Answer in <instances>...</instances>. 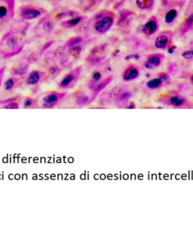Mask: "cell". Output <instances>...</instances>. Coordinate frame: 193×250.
I'll use <instances>...</instances> for the list:
<instances>
[{
	"mask_svg": "<svg viewBox=\"0 0 193 250\" xmlns=\"http://www.w3.org/2000/svg\"><path fill=\"white\" fill-rule=\"evenodd\" d=\"M187 3L186 0H161L156 15L161 26L165 28L175 26L184 12Z\"/></svg>",
	"mask_w": 193,
	"mask_h": 250,
	"instance_id": "6da1fadb",
	"label": "cell"
},
{
	"mask_svg": "<svg viewBox=\"0 0 193 250\" xmlns=\"http://www.w3.org/2000/svg\"><path fill=\"white\" fill-rule=\"evenodd\" d=\"M24 39L21 32L10 30L0 40V57L7 60L22 52L24 47Z\"/></svg>",
	"mask_w": 193,
	"mask_h": 250,
	"instance_id": "7a4b0ae2",
	"label": "cell"
},
{
	"mask_svg": "<svg viewBox=\"0 0 193 250\" xmlns=\"http://www.w3.org/2000/svg\"><path fill=\"white\" fill-rule=\"evenodd\" d=\"M117 15L111 10L102 9L90 21V28L95 34L104 35L110 31L116 21Z\"/></svg>",
	"mask_w": 193,
	"mask_h": 250,
	"instance_id": "3957f363",
	"label": "cell"
},
{
	"mask_svg": "<svg viewBox=\"0 0 193 250\" xmlns=\"http://www.w3.org/2000/svg\"><path fill=\"white\" fill-rule=\"evenodd\" d=\"M159 104L179 109H193V103L176 90L162 93L155 99Z\"/></svg>",
	"mask_w": 193,
	"mask_h": 250,
	"instance_id": "277c9868",
	"label": "cell"
},
{
	"mask_svg": "<svg viewBox=\"0 0 193 250\" xmlns=\"http://www.w3.org/2000/svg\"><path fill=\"white\" fill-rule=\"evenodd\" d=\"M67 96V92L50 90L42 93L36 97V99L40 108L52 109L60 105Z\"/></svg>",
	"mask_w": 193,
	"mask_h": 250,
	"instance_id": "5b68a950",
	"label": "cell"
},
{
	"mask_svg": "<svg viewBox=\"0 0 193 250\" xmlns=\"http://www.w3.org/2000/svg\"><path fill=\"white\" fill-rule=\"evenodd\" d=\"M193 31V0H190L186 5L183 18L177 25L174 35L183 38Z\"/></svg>",
	"mask_w": 193,
	"mask_h": 250,
	"instance_id": "8992f818",
	"label": "cell"
},
{
	"mask_svg": "<svg viewBox=\"0 0 193 250\" xmlns=\"http://www.w3.org/2000/svg\"><path fill=\"white\" fill-rule=\"evenodd\" d=\"M108 94L110 101H113V104L118 108H127L133 97V91L128 86L115 88Z\"/></svg>",
	"mask_w": 193,
	"mask_h": 250,
	"instance_id": "52a82bcc",
	"label": "cell"
},
{
	"mask_svg": "<svg viewBox=\"0 0 193 250\" xmlns=\"http://www.w3.org/2000/svg\"><path fill=\"white\" fill-rule=\"evenodd\" d=\"M47 73L45 71L33 70L24 77L23 86L28 88L35 95L39 92L43 83L47 82Z\"/></svg>",
	"mask_w": 193,
	"mask_h": 250,
	"instance_id": "ba28073f",
	"label": "cell"
},
{
	"mask_svg": "<svg viewBox=\"0 0 193 250\" xmlns=\"http://www.w3.org/2000/svg\"><path fill=\"white\" fill-rule=\"evenodd\" d=\"M170 82V76L169 72H162L146 80L143 86L144 91L148 93H152L167 86Z\"/></svg>",
	"mask_w": 193,
	"mask_h": 250,
	"instance_id": "9c48e42d",
	"label": "cell"
},
{
	"mask_svg": "<svg viewBox=\"0 0 193 250\" xmlns=\"http://www.w3.org/2000/svg\"><path fill=\"white\" fill-rule=\"evenodd\" d=\"M48 15L47 10L33 5H22L18 10V15L23 21H30Z\"/></svg>",
	"mask_w": 193,
	"mask_h": 250,
	"instance_id": "30bf717a",
	"label": "cell"
},
{
	"mask_svg": "<svg viewBox=\"0 0 193 250\" xmlns=\"http://www.w3.org/2000/svg\"><path fill=\"white\" fill-rule=\"evenodd\" d=\"M174 37V32L170 29L159 32L153 37V47L159 51H169L173 46Z\"/></svg>",
	"mask_w": 193,
	"mask_h": 250,
	"instance_id": "8fae6325",
	"label": "cell"
},
{
	"mask_svg": "<svg viewBox=\"0 0 193 250\" xmlns=\"http://www.w3.org/2000/svg\"><path fill=\"white\" fill-rule=\"evenodd\" d=\"M82 70L83 68L81 65L75 67L73 69L70 71L68 73L66 74L61 81L57 83V87L58 89L67 90V89H71L75 87L82 75Z\"/></svg>",
	"mask_w": 193,
	"mask_h": 250,
	"instance_id": "7c38bea8",
	"label": "cell"
},
{
	"mask_svg": "<svg viewBox=\"0 0 193 250\" xmlns=\"http://www.w3.org/2000/svg\"><path fill=\"white\" fill-rule=\"evenodd\" d=\"M15 0H0V27L3 29L13 19Z\"/></svg>",
	"mask_w": 193,
	"mask_h": 250,
	"instance_id": "4fadbf2b",
	"label": "cell"
},
{
	"mask_svg": "<svg viewBox=\"0 0 193 250\" xmlns=\"http://www.w3.org/2000/svg\"><path fill=\"white\" fill-rule=\"evenodd\" d=\"M24 77H17L11 75L2 83V91L0 93L1 99L11 97L18 88L23 86Z\"/></svg>",
	"mask_w": 193,
	"mask_h": 250,
	"instance_id": "5bb4252c",
	"label": "cell"
},
{
	"mask_svg": "<svg viewBox=\"0 0 193 250\" xmlns=\"http://www.w3.org/2000/svg\"><path fill=\"white\" fill-rule=\"evenodd\" d=\"M160 23L156 15H152L147 18L146 21L141 26V32L144 37L151 39L156 36L159 32Z\"/></svg>",
	"mask_w": 193,
	"mask_h": 250,
	"instance_id": "9a60e30c",
	"label": "cell"
},
{
	"mask_svg": "<svg viewBox=\"0 0 193 250\" xmlns=\"http://www.w3.org/2000/svg\"><path fill=\"white\" fill-rule=\"evenodd\" d=\"M166 55L162 53H152L148 54L143 62V68L148 71L159 68L163 64Z\"/></svg>",
	"mask_w": 193,
	"mask_h": 250,
	"instance_id": "2e32d148",
	"label": "cell"
},
{
	"mask_svg": "<svg viewBox=\"0 0 193 250\" xmlns=\"http://www.w3.org/2000/svg\"><path fill=\"white\" fill-rule=\"evenodd\" d=\"M126 3L134 11L149 12L153 9L156 0H126Z\"/></svg>",
	"mask_w": 193,
	"mask_h": 250,
	"instance_id": "e0dca14e",
	"label": "cell"
},
{
	"mask_svg": "<svg viewBox=\"0 0 193 250\" xmlns=\"http://www.w3.org/2000/svg\"><path fill=\"white\" fill-rule=\"evenodd\" d=\"M72 98L74 99V104L79 107L89 105L95 100L89 89V91H87L85 89H79L73 93Z\"/></svg>",
	"mask_w": 193,
	"mask_h": 250,
	"instance_id": "ac0fdd59",
	"label": "cell"
},
{
	"mask_svg": "<svg viewBox=\"0 0 193 250\" xmlns=\"http://www.w3.org/2000/svg\"><path fill=\"white\" fill-rule=\"evenodd\" d=\"M141 74V67L134 63H130L127 65L121 73V79L123 82H131L138 79Z\"/></svg>",
	"mask_w": 193,
	"mask_h": 250,
	"instance_id": "d6986e66",
	"label": "cell"
},
{
	"mask_svg": "<svg viewBox=\"0 0 193 250\" xmlns=\"http://www.w3.org/2000/svg\"><path fill=\"white\" fill-rule=\"evenodd\" d=\"M30 62L26 60V61H22L18 62L16 65H13L11 68V75L17 77H25L28 74L29 70V65Z\"/></svg>",
	"mask_w": 193,
	"mask_h": 250,
	"instance_id": "ffe728a7",
	"label": "cell"
},
{
	"mask_svg": "<svg viewBox=\"0 0 193 250\" xmlns=\"http://www.w3.org/2000/svg\"><path fill=\"white\" fill-rule=\"evenodd\" d=\"M36 28L40 33L43 32L44 34H50L54 30V22L51 18H50L49 15L48 17L46 15V16L43 17V19L40 21L39 25L36 26Z\"/></svg>",
	"mask_w": 193,
	"mask_h": 250,
	"instance_id": "44dd1931",
	"label": "cell"
},
{
	"mask_svg": "<svg viewBox=\"0 0 193 250\" xmlns=\"http://www.w3.org/2000/svg\"><path fill=\"white\" fill-rule=\"evenodd\" d=\"M178 56L181 61L191 63L193 62V39L178 51Z\"/></svg>",
	"mask_w": 193,
	"mask_h": 250,
	"instance_id": "7402d4cb",
	"label": "cell"
},
{
	"mask_svg": "<svg viewBox=\"0 0 193 250\" xmlns=\"http://www.w3.org/2000/svg\"><path fill=\"white\" fill-rule=\"evenodd\" d=\"M113 75H109L100 81V82L96 83L92 89H90L91 93L93 96L94 99H96L99 94L103 91L105 88L107 87L112 82H113Z\"/></svg>",
	"mask_w": 193,
	"mask_h": 250,
	"instance_id": "603a6c76",
	"label": "cell"
},
{
	"mask_svg": "<svg viewBox=\"0 0 193 250\" xmlns=\"http://www.w3.org/2000/svg\"><path fill=\"white\" fill-rule=\"evenodd\" d=\"M86 19V17L83 15H78L76 16L70 18L69 19L65 20L61 22L60 25L64 29H72L76 27Z\"/></svg>",
	"mask_w": 193,
	"mask_h": 250,
	"instance_id": "cb8c5ba5",
	"label": "cell"
},
{
	"mask_svg": "<svg viewBox=\"0 0 193 250\" xmlns=\"http://www.w3.org/2000/svg\"><path fill=\"white\" fill-rule=\"evenodd\" d=\"M21 107L24 109L40 108L36 98L30 97V96L22 98Z\"/></svg>",
	"mask_w": 193,
	"mask_h": 250,
	"instance_id": "d4e9b609",
	"label": "cell"
},
{
	"mask_svg": "<svg viewBox=\"0 0 193 250\" xmlns=\"http://www.w3.org/2000/svg\"><path fill=\"white\" fill-rule=\"evenodd\" d=\"M61 71H62L61 66H59V65H54V64L48 67L47 71H46L48 77L47 82L48 81H51V80L54 79L56 77L58 76L59 74L61 73Z\"/></svg>",
	"mask_w": 193,
	"mask_h": 250,
	"instance_id": "484cf974",
	"label": "cell"
},
{
	"mask_svg": "<svg viewBox=\"0 0 193 250\" xmlns=\"http://www.w3.org/2000/svg\"><path fill=\"white\" fill-rule=\"evenodd\" d=\"M82 43H83V39L80 36H75V37L71 38L68 41H67V42L62 46V48L64 49V51H66L68 48L82 44Z\"/></svg>",
	"mask_w": 193,
	"mask_h": 250,
	"instance_id": "4316f807",
	"label": "cell"
},
{
	"mask_svg": "<svg viewBox=\"0 0 193 250\" xmlns=\"http://www.w3.org/2000/svg\"><path fill=\"white\" fill-rule=\"evenodd\" d=\"M22 95H17L15 96L5 98V99H0V108H2L4 105L8 104V103H13V102H22Z\"/></svg>",
	"mask_w": 193,
	"mask_h": 250,
	"instance_id": "83f0119b",
	"label": "cell"
},
{
	"mask_svg": "<svg viewBox=\"0 0 193 250\" xmlns=\"http://www.w3.org/2000/svg\"><path fill=\"white\" fill-rule=\"evenodd\" d=\"M5 66L0 68V87L2 86V81H3L4 74H5Z\"/></svg>",
	"mask_w": 193,
	"mask_h": 250,
	"instance_id": "f1b7e54d",
	"label": "cell"
},
{
	"mask_svg": "<svg viewBox=\"0 0 193 250\" xmlns=\"http://www.w3.org/2000/svg\"><path fill=\"white\" fill-rule=\"evenodd\" d=\"M185 77L187 78V79L189 80V82H190V83L193 86V71L187 73V75H185Z\"/></svg>",
	"mask_w": 193,
	"mask_h": 250,
	"instance_id": "f546056e",
	"label": "cell"
},
{
	"mask_svg": "<svg viewBox=\"0 0 193 250\" xmlns=\"http://www.w3.org/2000/svg\"><path fill=\"white\" fill-rule=\"evenodd\" d=\"M22 1H24V2H32V1H48V2L56 4L58 3L61 0H22Z\"/></svg>",
	"mask_w": 193,
	"mask_h": 250,
	"instance_id": "4dcf8cb0",
	"label": "cell"
},
{
	"mask_svg": "<svg viewBox=\"0 0 193 250\" xmlns=\"http://www.w3.org/2000/svg\"><path fill=\"white\" fill-rule=\"evenodd\" d=\"M120 0H107L106 1V5H110L111 4L116 3V2H119Z\"/></svg>",
	"mask_w": 193,
	"mask_h": 250,
	"instance_id": "1f68e13d",
	"label": "cell"
}]
</instances>
